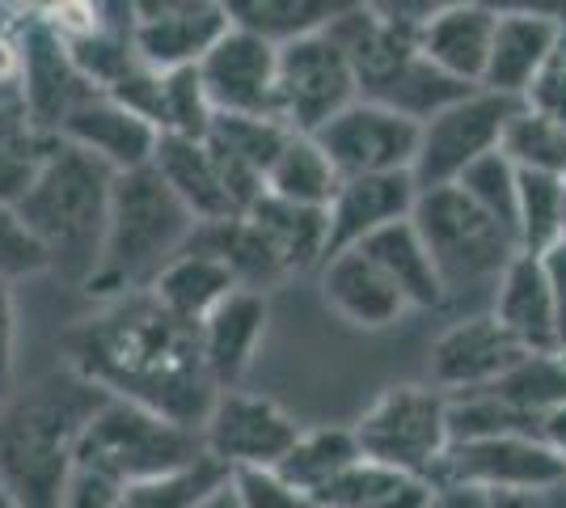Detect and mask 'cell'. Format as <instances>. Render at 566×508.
<instances>
[{"label": "cell", "instance_id": "f1b7e54d", "mask_svg": "<svg viewBox=\"0 0 566 508\" xmlns=\"http://www.w3.org/2000/svg\"><path fill=\"white\" fill-rule=\"evenodd\" d=\"M431 496H436V484L359 458L343 479H334L317 496V508H427Z\"/></svg>", "mask_w": 566, "mask_h": 508}, {"label": "cell", "instance_id": "83f0119b", "mask_svg": "<svg viewBox=\"0 0 566 508\" xmlns=\"http://www.w3.org/2000/svg\"><path fill=\"white\" fill-rule=\"evenodd\" d=\"M465 94H473V85L452 81V76L440 73L431 60H423V51H415L398 73L389 76V81H380L377 90L364 97H368V102H380V106H389V111H398V115H406L410 123L423 127L427 120H436L440 111H449L452 102H461Z\"/></svg>", "mask_w": 566, "mask_h": 508}, {"label": "cell", "instance_id": "d6986e66", "mask_svg": "<svg viewBox=\"0 0 566 508\" xmlns=\"http://www.w3.org/2000/svg\"><path fill=\"white\" fill-rule=\"evenodd\" d=\"M317 289L334 318H343L355 331H389L410 314V305L401 301V292L389 284V276L380 271L359 246L338 250L317 267Z\"/></svg>", "mask_w": 566, "mask_h": 508}, {"label": "cell", "instance_id": "7dc6e473", "mask_svg": "<svg viewBox=\"0 0 566 508\" xmlns=\"http://www.w3.org/2000/svg\"><path fill=\"white\" fill-rule=\"evenodd\" d=\"M482 508H545V491H486Z\"/></svg>", "mask_w": 566, "mask_h": 508}, {"label": "cell", "instance_id": "8992f818", "mask_svg": "<svg viewBox=\"0 0 566 508\" xmlns=\"http://www.w3.org/2000/svg\"><path fill=\"white\" fill-rule=\"evenodd\" d=\"M199 458H203L199 428H187L127 398H106L85 428L76 470H94L102 479H115L118 487H132L182 470Z\"/></svg>", "mask_w": 566, "mask_h": 508}, {"label": "cell", "instance_id": "d590c367", "mask_svg": "<svg viewBox=\"0 0 566 508\" xmlns=\"http://www.w3.org/2000/svg\"><path fill=\"white\" fill-rule=\"evenodd\" d=\"M292 136H296V132H287L280 120L216 115L212 132H208L203 141H208L220 157H229V162H237V166L250 169V174H259L262 183H266V174H271V166H275V157L287 148Z\"/></svg>", "mask_w": 566, "mask_h": 508}, {"label": "cell", "instance_id": "8d00e7d4", "mask_svg": "<svg viewBox=\"0 0 566 508\" xmlns=\"http://www.w3.org/2000/svg\"><path fill=\"white\" fill-rule=\"evenodd\" d=\"M449 436L461 440H491V436H542V419L524 415L520 407L503 403L491 390L457 394L449 398Z\"/></svg>", "mask_w": 566, "mask_h": 508}, {"label": "cell", "instance_id": "ffe728a7", "mask_svg": "<svg viewBox=\"0 0 566 508\" xmlns=\"http://www.w3.org/2000/svg\"><path fill=\"white\" fill-rule=\"evenodd\" d=\"M271 322V297L254 289H237L203 326H199V352L208 364L216 394L241 390L245 373L254 369L262 339Z\"/></svg>", "mask_w": 566, "mask_h": 508}, {"label": "cell", "instance_id": "5bb4252c", "mask_svg": "<svg viewBox=\"0 0 566 508\" xmlns=\"http://www.w3.org/2000/svg\"><path fill=\"white\" fill-rule=\"evenodd\" d=\"M524 352L516 339L499 326V318L491 310L457 318L452 326H444L431 352H427V386H436L440 394H478L491 390L495 382H503L516 369Z\"/></svg>", "mask_w": 566, "mask_h": 508}, {"label": "cell", "instance_id": "f6af8a7d", "mask_svg": "<svg viewBox=\"0 0 566 508\" xmlns=\"http://www.w3.org/2000/svg\"><path fill=\"white\" fill-rule=\"evenodd\" d=\"M60 508H123V487L115 479L94 475V470H76Z\"/></svg>", "mask_w": 566, "mask_h": 508}, {"label": "cell", "instance_id": "4dcf8cb0", "mask_svg": "<svg viewBox=\"0 0 566 508\" xmlns=\"http://www.w3.org/2000/svg\"><path fill=\"white\" fill-rule=\"evenodd\" d=\"M338 169L331 166V157L317 148L313 136H292L287 148L275 157V166L266 174V195H275L283 204L296 208H331L334 191H338Z\"/></svg>", "mask_w": 566, "mask_h": 508}, {"label": "cell", "instance_id": "ba28073f", "mask_svg": "<svg viewBox=\"0 0 566 508\" xmlns=\"http://www.w3.org/2000/svg\"><path fill=\"white\" fill-rule=\"evenodd\" d=\"M524 102L516 97L491 94V90H473L461 102H452L449 111H440L436 120L419 127V157H415V187L419 191H436V187H452L473 162L491 157L503 145L507 123L516 120Z\"/></svg>", "mask_w": 566, "mask_h": 508}, {"label": "cell", "instance_id": "6da1fadb", "mask_svg": "<svg viewBox=\"0 0 566 508\" xmlns=\"http://www.w3.org/2000/svg\"><path fill=\"white\" fill-rule=\"evenodd\" d=\"M64 364L85 373L111 398L140 403L187 428H199L216 386L199 352V331L166 314L153 292L102 301L64 335Z\"/></svg>", "mask_w": 566, "mask_h": 508}, {"label": "cell", "instance_id": "d4e9b609", "mask_svg": "<svg viewBox=\"0 0 566 508\" xmlns=\"http://www.w3.org/2000/svg\"><path fill=\"white\" fill-rule=\"evenodd\" d=\"M237 289H241L237 276L220 263L216 255H203V250L187 246V250L157 276V284L148 292H153V301H157L166 314H174L178 322H187V326L199 331Z\"/></svg>", "mask_w": 566, "mask_h": 508}, {"label": "cell", "instance_id": "4fadbf2b", "mask_svg": "<svg viewBox=\"0 0 566 508\" xmlns=\"http://www.w3.org/2000/svg\"><path fill=\"white\" fill-rule=\"evenodd\" d=\"M216 115L280 120V48L233 25L195 69Z\"/></svg>", "mask_w": 566, "mask_h": 508}, {"label": "cell", "instance_id": "f35d334b", "mask_svg": "<svg viewBox=\"0 0 566 508\" xmlns=\"http://www.w3.org/2000/svg\"><path fill=\"white\" fill-rule=\"evenodd\" d=\"M224 479H229V470L203 454L199 462L169 470L161 479L123 487V508H199Z\"/></svg>", "mask_w": 566, "mask_h": 508}, {"label": "cell", "instance_id": "816d5d0a", "mask_svg": "<svg viewBox=\"0 0 566 508\" xmlns=\"http://www.w3.org/2000/svg\"><path fill=\"white\" fill-rule=\"evenodd\" d=\"M0 508H18V505H13V500H9V496H4V491H0Z\"/></svg>", "mask_w": 566, "mask_h": 508}, {"label": "cell", "instance_id": "bcb514c9", "mask_svg": "<svg viewBox=\"0 0 566 508\" xmlns=\"http://www.w3.org/2000/svg\"><path fill=\"white\" fill-rule=\"evenodd\" d=\"M542 263L549 280V301H554V343H558V356H566V242L554 246Z\"/></svg>", "mask_w": 566, "mask_h": 508}, {"label": "cell", "instance_id": "4316f807", "mask_svg": "<svg viewBox=\"0 0 566 508\" xmlns=\"http://www.w3.org/2000/svg\"><path fill=\"white\" fill-rule=\"evenodd\" d=\"M359 250L389 276V284L401 292V301L410 310H440V305H449L444 284H440V276L431 267V255H427L423 238H419V229L410 220H398V225L373 234Z\"/></svg>", "mask_w": 566, "mask_h": 508}, {"label": "cell", "instance_id": "1f68e13d", "mask_svg": "<svg viewBox=\"0 0 566 508\" xmlns=\"http://www.w3.org/2000/svg\"><path fill=\"white\" fill-rule=\"evenodd\" d=\"M338 9L343 4H331V0H233L229 18L241 30L266 39L271 48H287L305 34L326 30L338 18Z\"/></svg>", "mask_w": 566, "mask_h": 508}, {"label": "cell", "instance_id": "f907efd6", "mask_svg": "<svg viewBox=\"0 0 566 508\" xmlns=\"http://www.w3.org/2000/svg\"><path fill=\"white\" fill-rule=\"evenodd\" d=\"M545 508H566V484H558V487H549V491H545Z\"/></svg>", "mask_w": 566, "mask_h": 508}, {"label": "cell", "instance_id": "7c38bea8", "mask_svg": "<svg viewBox=\"0 0 566 508\" xmlns=\"http://www.w3.org/2000/svg\"><path fill=\"white\" fill-rule=\"evenodd\" d=\"M317 148L331 157L338 178H373V174H410L419 157V123L359 97L317 136Z\"/></svg>", "mask_w": 566, "mask_h": 508}, {"label": "cell", "instance_id": "ac0fdd59", "mask_svg": "<svg viewBox=\"0 0 566 508\" xmlns=\"http://www.w3.org/2000/svg\"><path fill=\"white\" fill-rule=\"evenodd\" d=\"M64 145L85 148L90 157H97L102 166H111L115 174H132V169L153 166V153L161 145V132L148 120H140L136 111H127L123 102L111 94H90L69 120L60 123Z\"/></svg>", "mask_w": 566, "mask_h": 508}, {"label": "cell", "instance_id": "277c9868", "mask_svg": "<svg viewBox=\"0 0 566 508\" xmlns=\"http://www.w3.org/2000/svg\"><path fill=\"white\" fill-rule=\"evenodd\" d=\"M195 229L199 220L190 217L187 204L169 191L166 178L153 166L118 174L102 259L85 292L94 301L148 292L157 284V276L190 246Z\"/></svg>", "mask_w": 566, "mask_h": 508}, {"label": "cell", "instance_id": "c3c4849f", "mask_svg": "<svg viewBox=\"0 0 566 508\" xmlns=\"http://www.w3.org/2000/svg\"><path fill=\"white\" fill-rule=\"evenodd\" d=\"M427 508H482V491H465V487H436Z\"/></svg>", "mask_w": 566, "mask_h": 508}, {"label": "cell", "instance_id": "8fae6325", "mask_svg": "<svg viewBox=\"0 0 566 508\" xmlns=\"http://www.w3.org/2000/svg\"><path fill=\"white\" fill-rule=\"evenodd\" d=\"M566 484V458L554 454L542 436H491L449 445L436 487L465 491H549Z\"/></svg>", "mask_w": 566, "mask_h": 508}, {"label": "cell", "instance_id": "b9f144b4", "mask_svg": "<svg viewBox=\"0 0 566 508\" xmlns=\"http://www.w3.org/2000/svg\"><path fill=\"white\" fill-rule=\"evenodd\" d=\"M233 487L245 508H317L280 470H233Z\"/></svg>", "mask_w": 566, "mask_h": 508}, {"label": "cell", "instance_id": "d6a6232c", "mask_svg": "<svg viewBox=\"0 0 566 508\" xmlns=\"http://www.w3.org/2000/svg\"><path fill=\"white\" fill-rule=\"evenodd\" d=\"M566 242V178L549 174H520V255L545 259L554 246Z\"/></svg>", "mask_w": 566, "mask_h": 508}, {"label": "cell", "instance_id": "3957f363", "mask_svg": "<svg viewBox=\"0 0 566 508\" xmlns=\"http://www.w3.org/2000/svg\"><path fill=\"white\" fill-rule=\"evenodd\" d=\"M115 169L102 166L85 148L55 141L30 178L25 195L13 204L30 238L43 246L48 271L69 284H90L102 259L111 199H115Z\"/></svg>", "mask_w": 566, "mask_h": 508}, {"label": "cell", "instance_id": "836d02e7", "mask_svg": "<svg viewBox=\"0 0 566 508\" xmlns=\"http://www.w3.org/2000/svg\"><path fill=\"white\" fill-rule=\"evenodd\" d=\"M51 145L55 141L30 123L22 102H0V204L22 199Z\"/></svg>", "mask_w": 566, "mask_h": 508}, {"label": "cell", "instance_id": "9c48e42d", "mask_svg": "<svg viewBox=\"0 0 566 508\" xmlns=\"http://www.w3.org/2000/svg\"><path fill=\"white\" fill-rule=\"evenodd\" d=\"M359 102L352 60L326 30L280 48V123L296 136H317Z\"/></svg>", "mask_w": 566, "mask_h": 508}, {"label": "cell", "instance_id": "e575fe53", "mask_svg": "<svg viewBox=\"0 0 566 508\" xmlns=\"http://www.w3.org/2000/svg\"><path fill=\"white\" fill-rule=\"evenodd\" d=\"M499 153H503L520 174L566 178V127L558 120L542 115V111H533L528 102L516 111V120L507 123Z\"/></svg>", "mask_w": 566, "mask_h": 508}, {"label": "cell", "instance_id": "5b68a950", "mask_svg": "<svg viewBox=\"0 0 566 508\" xmlns=\"http://www.w3.org/2000/svg\"><path fill=\"white\" fill-rule=\"evenodd\" d=\"M410 225L419 229L431 267L444 284L449 301L461 297H495L503 271L512 267L520 255L516 238L486 217L461 187H436V191H419Z\"/></svg>", "mask_w": 566, "mask_h": 508}, {"label": "cell", "instance_id": "7bdbcfd3", "mask_svg": "<svg viewBox=\"0 0 566 508\" xmlns=\"http://www.w3.org/2000/svg\"><path fill=\"white\" fill-rule=\"evenodd\" d=\"M22 18H9V9H0V102L22 97Z\"/></svg>", "mask_w": 566, "mask_h": 508}, {"label": "cell", "instance_id": "7a4b0ae2", "mask_svg": "<svg viewBox=\"0 0 566 508\" xmlns=\"http://www.w3.org/2000/svg\"><path fill=\"white\" fill-rule=\"evenodd\" d=\"M111 394L69 364L0 403V491L18 508H60L90 419Z\"/></svg>", "mask_w": 566, "mask_h": 508}, {"label": "cell", "instance_id": "44dd1931", "mask_svg": "<svg viewBox=\"0 0 566 508\" xmlns=\"http://www.w3.org/2000/svg\"><path fill=\"white\" fill-rule=\"evenodd\" d=\"M419 187L410 174H373V178H343L334 191L326 220H331V255L355 250L373 234L410 220ZM326 255V259H331Z\"/></svg>", "mask_w": 566, "mask_h": 508}, {"label": "cell", "instance_id": "30bf717a", "mask_svg": "<svg viewBox=\"0 0 566 508\" xmlns=\"http://www.w3.org/2000/svg\"><path fill=\"white\" fill-rule=\"evenodd\" d=\"M301 433L305 428L283 412L275 398L254 394V390L216 394L212 412L199 424L203 454L220 462L229 475L233 470H275L292 454Z\"/></svg>", "mask_w": 566, "mask_h": 508}, {"label": "cell", "instance_id": "7402d4cb", "mask_svg": "<svg viewBox=\"0 0 566 508\" xmlns=\"http://www.w3.org/2000/svg\"><path fill=\"white\" fill-rule=\"evenodd\" d=\"M495 25H499L495 4H478V0L440 4L427 18L423 30H419V51H423V60H431L452 81L482 90L491 43H495Z\"/></svg>", "mask_w": 566, "mask_h": 508}, {"label": "cell", "instance_id": "e0dca14e", "mask_svg": "<svg viewBox=\"0 0 566 508\" xmlns=\"http://www.w3.org/2000/svg\"><path fill=\"white\" fill-rule=\"evenodd\" d=\"M563 43H566V22L554 18L549 9H533V4H524V9H499L495 43H491L482 90L524 102Z\"/></svg>", "mask_w": 566, "mask_h": 508}, {"label": "cell", "instance_id": "ab89813d", "mask_svg": "<svg viewBox=\"0 0 566 508\" xmlns=\"http://www.w3.org/2000/svg\"><path fill=\"white\" fill-rule=\"evenodd\" d=\"M452 187L470 195L473 204L486 212V217L503 225L512 238H516V217H520V169L503 157V153H491L482 162H473Z\"/></svg>", "mask_w": 566, "mask_h": 508}, {"label": "cell", "instance_id": "60d3db41", "mask_svg": "<svg viewBox=\"0 0 566 508\" xmlns=\"http://www.w3.org/2000/svg\"><path fill=\"white\" fill-rule=\"evenodd\" d=\"M43 271H48L43 246L30 238L13 204H0V280L18 284L25 276H43Z\"/></svg>", "mask_w": 566, "mask_h": 508}, {"label": "cell", "instance_id": "9a60e30c", "mask_svg": "<svg viewBox=\"0 0 566 508\" xmlns=\"http://www.w3.org/2000/svg\"><path fill=\"white\" fill-rule=\"evenodd\" d=\"M233 30L229 4L216 0H161V4H132V43L144 69L153 73H182L199 69L203 55Z\"/></svg>", "mask_w": 566, "mask_h": 508}, {"label": "cell", "instance_id": "ee69618b", "mask_svg": "<svg viewBox=\"0 0 566 508\" xmlns=\"http://www.w3.org/2000/svg\"><path fill=\"white\" fill-rule=\"evenodd\" d=\"M18 390V292L0 280V403Z\"/></svg>", "mask_w": 566, "mask_h": 508}, {"label": "cell", "instance_id": "681fc988", "mask_svg": "<svg viewBox=\"0 0 566 508\" xmlns=\"http://www.w3.org/2000/svg\"><path fill=\"white\" fill-rule=\"evenodd\" d=\"M199 508H245V505H241V496H237V487H233V475H229L224 484L216 487L212 496H208V500H203Z\"/></svg>", "mask_w": 566, "mask_h": 508}, {"label": "cell", "instance_id": "cb8c5ba5", "mask_svg": "<svg viewBox=\"0 0 566 508\" xmlns=\"http://www.w3.org/2000/svg\"><path fill=\"white\" fill-rule=\"evenodd\" d=\"M153 169L166 178V187L182 204L199 225H216V220H233L237 208L229 199V187L220 178L208 141H187V136H161V145L153 153Z\"/></svg>", "mask_w": 566, "mask_h": 508}, {"label": "cell", "instance_id": "f546056e", "mask_svg": "<svg viewBox=\"0 0 566 508\" xmlns=\"http://www.w3.org/2000/svg\"><path fill=\"white\" fill-rule=\"evenodd\" d=\"M364 458L359 454V440H355L352 428H305L301 440L292 445V454L275 466L283 479L292 487H301L308 500L317 505V496L343 479L355 462Z\"/></svg>", "mask_w": 566, "mask_h": 508}, {"label": "cell", "instance_id": "f5cc1de1", "mask_svg": "<svg viewBox=\"0 0 566 508\" xmlns=\"http://www.w3.org/2000/svg\"><path fill=\"white\" fill-rule=\"evenodd\" d=\"M563 458H566V454H563Z\"/></svg>", "mask_w": 566, "mask_h": 508}, {"label": "cell", "instance_id": "484cf974", "mask_svg": "<svg viewBox=\"0 0 566 508\" xmlns=\"http://www.w3.org/2000/svg\"><path fill=\"white\" fill-rule=\"evenodd\" d=\"M245 217L262 234V242L271 246V255H275V263L283 267L287 280L326 263V255H331V220H326L322 208H296V204H283L275 195H262Z\"/></svg>", "mask_w": 566, "mask_h": 508}, {"label": "cell", "instance_id": "74e56055", "mask_svg": "<svg viewBox=\"0 0 566 508\" xmlns=\"http://www.w3.org/2000/svg\"><path fill=\"white\" fill-rule=\"evenodd\" d=\"M491 394H499L503 403L520 407L524 415L542 419L554 407H566V356H558V352L524 356L503 382L491 386Z\"/></svg>", "mask_w": 566, "mask_h": 508}, {"label": "cell", "instance_id": "52a82bcc", "mask_svg": "<svg viewBox=\"0 0 566 508\" xmlns=\"http://www.w3.org/2000/svg\"><path fill=\"white\" fill-rule=\"evenodd\" d=\"M359 454L410 479L436 484L440 462L449 454V394L427 382H401L380 390L368 412L352 424Z\"/></svg>", "mask_w": 566, "mask_h": 508}, {"label": "cell", "instance_id": "2e32d148", "mask_svg": "<svg viewBox=\"0 0 566 508\" xmlns=\"http://www.w3.org/2000/svg\"><path fill=\"white\" fill-rule=\"evenodd\" d=\"M22 111L43 136H60V123L69 120L72 111L97 94V85H90V76L76 69L69 43L48 25L43 13H25L22 18Z\"/></svg>", "mask_w": 566, "mask_h": 508}, {"label": "cell", "instance_id": "603a6c76", "mask_svg": "<svg viewBox=\"0 0 566 508\" xmlns=\"http://www.w3.org/2000/svg\"><path fill=\"white\" fill-rule=\"evenodd\" d=\"M491 314L499 326L516 339L524 352H558L554 343V301H549V280L545 263L533 255H516L512 267L503 271L495 297H491Z\"/></svg>", "mask_w": 566, "mask_h": 508}]
</instances>
